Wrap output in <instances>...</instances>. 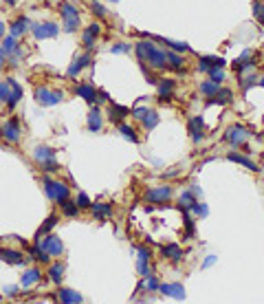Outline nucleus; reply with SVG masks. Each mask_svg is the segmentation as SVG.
<instances>
[{
  "label": "nucleus",
  "mask_w": 264,
  "mask_h": 304,
  "mask_svg": "<svg viewBox=\"0 0 264 304\" xmlns=\"http://www.w3.org/2000/svg\"><path fill=\"white\" fill-rule=\"evenodd\" d=\"M196 201H198V198L192 194V190L187 187V190H183V192H180V196H178V207L180 209H192L196 205Z\"/></svg>",
  "instance_id": "nucleus-40"
},
{
  "label": "nucleus",
  "mask_w": 264,
  "mask_h": 304,
  "mask_svg": "<svg viewBox=\"0 0 264 304\" xmlns=\"http://www.w3.org/2000/svg\"><path fill=\"white\" fill-rule=\"evenodd\" d=\"M0 260L18 267V264H24V253L20 249H14V247H2V249H0Z\"/></svg>",
  "instance_id": "nucleus-21"
},
{
  "label": "nucleus",
  "mask_w": 264,
  "mask_h": 304,
  "mask_svg": "<svg viewBox=\"0 0 264 304\" xmlns=\"http://www.w3.org/2000/svg\"><path fill=\"white\" fill-rule=\"evenodd\" d=\"M4 5H7V7H16V5H18V0H2Z\"/></svg>",
  "instance_id": "nucleus-60"
},
{
  "label": "nucleus",
  "mask_w": 264,
  "mask_h": 304,
  "mask_svg": "<svg viewBox=\"0 0 264 304\" xmlns=\"http://www.w3.org/2000/svg\"><path fill=\"white\" fill-rule=\"evenodd\" d=\"M31 33L36 40H53V38H58L60 27L55 22H33Z\"/></svg>",
  "instance_id": "nucleus-10"
},
{
  "label": "nucleus",
  "mask_w": 264,
  "mask_h": 304,
  "mask_svg": "<svg viewBox=\"0 0 264 304\" xmlns=\"http://www.w3.org/2000/svg\"><path fill=\"white\" fill-rule=\"evenodd\" d=\"M31 25H33V22L26 18V16H18L16 20L9 22V33H11V36H16V38H20V36H24L26 31H31Z\"/></svg>",
  "instance_id": "nucleus-20"
},
{
  "label": "nucleus",
  "mask_w": 264,
  "mask_h": 304,
  "mask_svg": "<svg viewBox=\"0 0 264 304\" xmlns=\"http://www.w3.org/2000/svg\"><path fill=\"white\" fill-rule=\"evenodd\" d=\"M60 16H62V29L64 33H77L82 25V14L80 7H75L73 3H60Z\"/></svg>",
  "instance_id": "nucleus-3"
},
{
  "label": "nucleus",
  "mask_w": 264,
  "mask_h": 304,
  "mask_svg": "<svg viewBox=\"0 0 264 304\" xmlns=\"http://www.w3.org/2000/svg\"><path fill=\"white\" fill-rule=\"evenodd\" d=\"M174 196V190L170 185H161V187H150V190L143 194V201L148 205H170Z\"/></svg>",
  "instance_id": "nucleus-4"
},
{
  "label": "nucleus",
  "mask_w": 264,
  "mask_h": 304,
  "mask_svg": "<svg viewBox=\"0 0 264 304\" xmlns=\"http://www.w3.org/2000/svg\"><path fill=\"white\" fill-rule=\"evenodd\" d=\"M158 291L163 295H170V297H176V300H185V286L180 282H163L158 284Z\"/></svg>",
  "instance_id": "nucleus-22"
},
{
  "label": "nucleus",
  "mask_w": 264,
  "mask_h": 304,
  "mask_svg": "<svg viewBox=\"0 0 264 304\" xmlns=\"http://www.w3.org/2000/svg\"><path fill=\"white\" fill-rule=\"evenodd\" d=\"M190 190H192V194H194L196 198H200V196H202V190H200V185L192 183V185H190Z\"/></svg>",
  "instance_id": "nucleus-58"
},
{
  "label": "nucleus",
  "mask_w": 264,
  "mask_h": 304,
  "mask_svg": "<svg viewBox=\"0 0 264 304\" xmlns=\"http://www.w3.org/2000/svg\"><path fill=\"white\" fill-rule=\"evenodd\" d=\"M9 93H11V84H9V82H7V80H4V82H0V102H4V104H7Z\"/></svg>",
  "instance_id": "nucleus-52"
},
{
  "label": "nucleus",
  "mask_w": 264,
  "mask_h": 304,
  "mask_svg": "<svg viewBox=\"0 0 264 304\" xmlns=\"http://www.w3.org/2000/svg\"><path fill=\"white\" fill-rule=\"evenodd\" d=\"M128 117H130V108L121 106V104H114V102H108V121H112L114 126H119V124H124Z\"/></svg>",
  "instance_id": "nucleus-16"
},
{
  "label": "nucleus",
  "mask_w": 264,
  "mask_h": 304,
  "mask_svg": "<svg viewBox=\"0 0 264 304\" xmlns=\"http://www.w3.org/2000/svg\"><path fill=\"white\" fill-rule=\"evenodd\" d=\"M249 135L251 132L244 128L242 124H234V126H229L227 130H224V137L222 139L229 143V146H234V148H240V146H244L246 139H249Z\"/></svg>",
  "instance_id": "nucleus-8"
},
{
  "label": "nucleus",
  "mask_w": 264,
  "mask_h": 304,
  "mask_svg": "<svg viewBox=\"0 0 264 304\" xmlns=\"http://www.w3.org/2000/svg\"><path fill=\"white\" fill-rule=\"evenodd\" d=\"M26 253H29L31 260H36V262H40V264H48V262H51V256L46 253V249H44L40 242H36V240H33L31 247H26Z\"/></svg>",
  "instance_id": "nucleus-26"
},
{
  "label": "nucleus",
  "mask_w": 264,
  "mask_h": 304,
  "mask_svg": "<svg viewBox=\"0 0 264 304\" xmlns=\"http://www.w3.org/2000/svg\"><path fill=\"white\" fill-rule=\"evenodd\" d=\"M207 75H209V80H214L216 84H224V80H227L222 66H212V69L207 71Z\"/></svg>",
  "instance_id": "nucleus-43"
},
{
  "label": "nucleus",
  "mask_w": 264,
  "mask_h": 304,
  "mask_svg": "<svg viewBox=\"0 0 264 304\" xmlns=\"http://www.w3.org/2000/svg\"><path fill=\"white\" fill-rule=\"evenodd\" d=\"M75 203L80 205V209H90V205H92L90 198H88V196L84 194V192H80V194L75 196Z\"/></svg>",
  "instance_id": "nucleus-51"
},
{
  "label": "nucleus",
  "mask_w": 264,
  "mask_h": 304,
  "mask_svg": "<svg viewBox=\"0 0 264 304\" xmlns=\"http://www.w3.org/2000/svg\"><path fill=\"white\" fill-rule=\"evenodd\" d=\"M134 55L139 64H148L152 71H168V58H165V47H156L152 38L139 40L134 44Z\"/></svg>",
  "instance_id": "nucleus-1"
},
{
  "label": "nucleus",
  "mask_w": 264,
  "mask_h": 304,
  "mask_svg": "<svg viewBox=\"0 0 264 304\" xmlns=\"http://www.w3.org/2000/svg\"><path fill=\"white\" fill-rule=\"evenodd\" d=\"M36 242H40L51 258H62L64 251H66L62 238H60V236H55V234H46V236H42V238L36 240Z\"/></svg>",
  "instance_id": "nucleus-9"
},
{
  "label": "nucleus",
  "mask_w": 264,
  "mask_h": 304,
  "mask_svg": "<svg viewBox=\"0 0 264 304\" xmlns=\"http://www.w3.org/2000/svg\"><path fill=\"white\" fill-rule=\"evenodd\" d=\"M187 132H190L194 143H200L205 139V119H202V115L190 117V121H187Z\"/></svg>",
  "instance_id": "nucleus-13"
},
{
  "label": "nucleus",
  "mask_w": 264,
  "mask_h": 304,
  "mask_svg": "<svg viewBox=\"0 0 264 304\" xmlns=\"http://www.w3.org/2000/svg\"><path fill=\"white\" fill-rule=\"evenodd\" d=\"M174 91H176V82L172 80V77H161L156 84V97L158 102H172L174 99Z\"/></svg>",
  "instance_id": "nucleus-12"
},
{
  "label": "nucleus",
  "mask_w": 264,
  "mask_h": 304,
  "mask_svg": "<svg viewBox=\"0 0 264 304\" xmlns=\"http://www.w3.org/2000/svg\"><path fill=\"white\" fill-rule=\"evenodd\" d=\"M22 137V126L18 117H9L0 124V139L4 143H18Z\"/></svg>",
  "instance_id": "nucleus-5"
},
{
  "label": "nucleus",
  "mask_w": 264,
  "mask_h": 304,
  "mask_svg": "<svg viewBox=\"0 0 264 304\" xmlns=\"http://www.w3.org/2000/svg\"><path fill=\"white\" fill-rule=\"evenodd\" d=\"M33 95H36V102L40 104V106H44V108L58 106V104L64 99L62 91H53V88H48V86H38L36 91H33Z\"/></svg>",
  "instance_id": "nucleus-6"
},
{
  "label": "nucleus",
  "mask_w": 264,
  "mask_h": 304,
  "mask_svg": "<svg viewBox=\"0 0 264 304\" xmlns=\"http://www.w3.org/2000/svg\"><path fill=\"white\" fill-rule=\"evenodd\" d=\"M117 130H119V135L124 137L126 141H130V143H139V135H136V130H134V126H130V124H119L117 126Z\"/></svg>",
  "instance_id": "nucleus-35"
},
{
  "label": "nucleus",
  "mask_w": 264,
  "mask_h": 304,
  "mask_svg": "<svg viewBox=\"0 0 264 304\" xmlns=\"http://www.w3.org/2000/svg\"><path fill=\"white\" fill-rule=\"evenodd\" d=\"M55 300L62 302V304H80V302H84V297H82V293H77L75 289H68V286H62V284H60Z\"/></svg>",
  "instance_id": "nucleus-18"
},
{
  "label": "nucleus",
  "mask_w": 264,
  "mask_h": 304,
  "mask_svg": "<svg viewBox=\"0 0 264 304\" xmlns=\"http://www.w3.org/2000/svg\"><path fill=\"white\" fill-rule=\"evenodd\" d=\"M258 58H260V53H258V51H253V49H244V51L238 55V60L234 62V71L242 69V66H249V64H258Z\"/></svg>",
  "instance_id": "nucleus-29"
},
{
  "label": "nucleus",
  "mask_w": 264,
  "mask_h": 304,
  "mask_svg": "<svg viewBox=\"0 0 264 304\" xmlns=\"http://www.w3.org/2000/svg\"><path fill=\"white\" fill-rule=\"evenodd\" d=\"M251 7H253V16H256V20L264 27V3H262V0H253Z\"/></svg>",
  "instance_id": "nucleus-45"
},
{
  "label": "nucleus",
  "mask_w": 264,
  "mask_h": 304,
  "mask_svg": "<svg viewBox=\"0 0 264 304\" xmlns=\"http://www.w3.org/2000/svg\"><path fill=\"white\" fill-rule=\"evenodd\" d=\"M258 86H262V88H264V73H262L260 77H258Z\"/></svg>",
  "instance_id": "nucleus-61"
},
{
  "label": "nucleus",
  "mask_w": 264,
  "mask_h": 304,
  "mask_svg": "<svg viewBox=\"0 0 264 304\" xmlns=\"http://www.w3.org/2000/svg\"><path fill=\"white\" fill-rule=\"evenodd\" d=\"M132 249L136 251V258H143V260H152V251L148 245H134Z\"/></svg>",
  "instance_id": "nucleus-48"
},
{
  "label": "nucleus",
  "mask_w": 264,
  "mask_h": 304,
  "mask_svg": "<svg viewBox=\"0 0 264 304\" xmlns=\"http://www.w3.org/2000/svg\"><path fill=\"white\" fill-rule=\"evenodd\" d=\"M158 121H161V117H158V113L154 108L148 110V115L141 119V126H143V130H154L158 126Z\"/></svg>",
  "instance_id": "nucleus-39"
},
{
  "label": "nucleus",
  "mask_w": 264,
  "mask_h": 304,
  "mask_svg": "<svg viewBox=\"0 0 264 304\" xmlns=\"http://www.w3.org/2000/svg\"><path fill=\"white\" fill-rule=\"evenodd\" d=\"M99 102H104V104L110 102V97H108L106 91H97V104H99Z\"/></svg>",
  "instance_id": "nucleus-56"
},
{
  "label": "nucleus",
  "mask_w": 264,
  "mask_h": 304,
  "mask_svg": "<svg viewBox=\"0 0 264 304\" xmlns=\"http://www.w3.org/2000/svg\"><path fill=\"white\" fill-rule=\"evenodd\" d=\"M227 161L238 163V165H244V168L251 170V172H258V170H260V165H258L256 161H251L249 154H242V152H229V154H227Z\"/></svg>",
  "instance_id": "nucleus-25"
},
{
  "label": "nucleus",
  "mask_w": 264,
  "mask_h": 304,
  "mask_svg": "<svg viewBox=\"0 0 264 304\" xmlns=\"http://www.w3.org/2000/svg\"><path fill=\"white\" fill-rule=\"evenodd\" d=\"M92 64V53L90 51H84V53H80L77 58L70 62V66H68V71H66V75L68 77H77L82 73V71L86 69V66H90Z\"/></svg>",
  "instance_id": "nucleus-15"
},
{
  "label": "nucleus",
  "mask_w": 264,
  "mask_h": 304,
  "mask_svg": "<svg viewBox=\"0 0 264 304\" xmlns=\"http://www.w3.org/2000/svg\"><path fill=\"white\" fill-rule=\"evenodd\" d=\"M0 47H2L4 51H7V53L11 55L14 51H18V49H20V44H18V38H16V36H11V33H9V36H4V38H2V44H0Z\"/></svg>",
  "instance_id": "nucleus-42"
},
{
  "label": "nucleus",
  "mask_w": 264,
  "mask_h": 304,
  "mask_svg": "<svg viewBox=\"0 0 264 304\" xmlns=\"http://www.w3.org/2000/svg\"><path fill=\"white\" fill-rule=\"evenodd\" d=\"M60 223V214H48V218L46 220H44V223L40 225V229H38L36 231V236H33V240H40L42 238V236H46V234H51V229L55 227V225H58Z\"/></svg>",
  "instance_id": "nucleus-32"
},
{
  "label": "nucleus",
  "mask_w": 264,
  "mask_h": 304,
  "mask_svg": "<svg viewBox=\"0 0 264 304\" xmlns=\"http://www.w3.org/2000/svg\"><path fill=\"white\" fill-rule=\"evenodd\" d=\"M42 280V271H40V267H31V269H26L24 273H22V280H20V284L24 286V289H31L33 284H38Z\"/></svg>",
  "instance_id": "nucleus-30"
},
{
  "label": "nucleus",
  "mask_w": 264,
  "mask_h": 304,
  "mask_svg": "<svg viewBox=\"0 0 264 304\" xmlns=\"http://www.w3.org/2000/svg\"><path fill=\"white\" fill-rule=\"evenodd\" d=\"M258 64H249V66H242V69L236 71V80H238V86H240V91L242 93H249V88L251 86H256L258 84V69H256Z\"/></svg>",
  "instance_id": "nucleus-7"
},
{
  "label": "nucleus",
  "mask_w": 264,
  "mask_h": 304,
  "mask_svg": "<svg viewBox=\"0 0 264 304\" xmlns=\"http://www.w3.org/2000/svg\"><path fill=\"white\" fill-rule=\"evenodd\" d=\"M99 36H102V25H99V20H95L82 31V47H84V51H92L95 49Z\"/></svg>",
  "instance_id": "nucleus-11"
},
{
  "label": "nucleus",
  "mask_w": 264,
  "mask_h": 304,
  "mask_svg": "<svg viewBox=\"0 0 264 304\" xmlns=\"http://www.w3.org/2000/svg\"><path fill=\"white\" fill-rule=\"evenodd\" d=\"M130 51H132V44L130 42H114L112 47H110V53H114V55L130 53Z\"/></svg>",
  "instance_id": "nucleus-46"
},
{
  "label": "nucleus",
  "mask_w": 264,
  "mask_h": 304,
  "mask_svg": "<svg viewBox=\"0 0 264 304\" xmlns=\"http://www.w3.org/2000/svg\"><path fill=\"white\" fill-rule=\"evenodd\" d=\"M64 271H66L64 262H48L46 275H48V280H51L55 286H60V284H62V280H64Z\"/></svg>",
  "instance_id": "nucleus-28"
},
{
  "label": "nucleus",
  "mask_w": 264,
  "mask_h": 304,
  "mask_svg": "<svg viewBox=\"0 0 264 304\" xmlns=\"http://www.w3.org/2000/svg\"><path fill=\"white\" fill-rule=\"evenodd\" d=\"M90 14L95 16V18H99V20L108 18V9L104 7L102 3H97V0H92V3H90Z\"/></svg>",
  "instance_id": "nucleus-44"
},
{
  "label": "nucleus",
  "mask_w": 264,
  "mask_h": 304,
  "mask_svg": "<svg viewBox=\"0 0 264 304\" xmlns=\"http://www.w3.org/2000/svg\"><path fill=\"white\" fill-rule=\"evenodd\" d=\"M73 93H75L77 97H82V99H84L86 104H90V106L97 102V88L92 86V84H75Z\"/></svg>",
  "instance_id": "nucleus-23"
},
{
  "label": "nucleus",
  "mask_w": 264,
  "mask_h": 304,
  "mask_svg": "<svg viewBox=\"0 0 264 304\" xmlns=\"http://www.w3.org/2000/svg\"><path fill=\"white\" fill-rule=\"evenodd\" d=\"M183 212V223H185V240L194 238L196 234V225H194V216H192V209H180Z\"/></svg>",
  "instance_id": "nucleus-36"
},
{
  "label": "nucleus",
  "mask_w": 264,
  "mask_h": 304,
  "mask_svg": "<svg viewBox=\"0 0 264 304\" xmlns=\"http://www.w3.org/2000/svg\"><path fill=\"white\" fill-rule=\"evenodd\" d=\"M7 82L11 84V93H9V99H7V108L14 110L16 106H18V102L22 99V86L14 80V77H7Z\"/></svg>",
  "instance_id": "nucleus-31"
},
{
  "label": "nucleus",
  "mask_w": 264,
  "mask_h": 304,
  "mask_svg": "<svg viewBox=\"0 0 264 304\" xmlns=\"http://www.w3.org/2000/svg\"><path fill=\"white\" fill-rule=\"evenodd\" d=\"M192 212L196 214L198 218H207V214H209V207L205 205V203H200V201H196V205L192 207Z\"/></svg>",
  "instance_id": "nucleus-49"
},
{
  "label": "nucleus",
  "mask_w": 264,
  "mask_h": 304,
  "mask_svg": "<svg viewBox=\"0 0 264 304\" xmlns=\"http://www.w3.org/2000/svg\"><path fill=\"white\" fill-rule=\"evenodd\" d=\"M4 36H7V25H4V22H0V40H2Z\"/></svg>",
  "instance_id": "nucleus-59"
},
{
  "label": "nucleus",
  "mask_w": 264,
  "mask_h": 304,
  "mask_svg": "<svg viewBox=\"0 0 264 304\" xmlns=\"http://www.w3.org/2000/svg\"><path fill=\"white\" fill-rule=\"evenodd\" d=\"M7 60H9V53H7V51H4V49H2V47H0V69H2V66H4V64H7Z\"/></svg>",
  "instance_id": "nucleus-57"
},
{
  "label": "nucleus",
  "mask_w": 264,
  "mask_h": 304,
  "mask_svg": "<svg viewBox=\"0 0 264 304\" xmlns=\"http://www.w3.org/2000/svg\"><path fill=\"white\" fill-rule=\"evenodd\" d=\"M152 40L161 42L165 49H172V51H178V53H192V47H190V44H185V42H174V40H165V38H154V36H152Z\"/></svg>",
  "instance_id": "nucleus-34"
},
{
  "label": "nucleus",
  "mask_w": 264,
  "mask_h": 304,
  "mask_svg": "<svg viewBox=\"0 0 264 304\" xmlns=\"http://www.w3.org/2000/svg\"><path fill=\"white\" fill-rule=\"evenodd\" d=\"M18 286L16 284H9V286H4V295H9V297H14V295H18Z\"/></svg>",
  "instance_id": "nucleus-55"
},
{
  "label": "nucleus",
  "mask_w": 264,
  "mask_h": 304,
  "mask_svg": "<svg viewBox=\"0 0 264 304\" xmlns=\"http://www.w3.org/2000/svg\"><path fill=\"white\" fill-rule=\"evenodd\" d=\"M165 58H168V69L170 71L183 73V69H185V53L172 51V49H165Z\"/></svg>",
  "instance_id": "nucleus-19"
},
{
  "label": "nucleus",
  "mask_w": 264,
  "mask_h": 304,
  "mask_svg": "<svg viewBox=\"0 0 264 304\" xmlns=\"http://www.w3.org/2000/svg\"><path fill=\"white\" fill-rule=\"evenodd\" d=\"M141 284H143V291H148V293H154V291H158V278L154 273H148V275H143V280H141Z\"/></svg>",
  "instance_id": "nucleus-41"
},
{
  "label": "nucleus",
  "mask_w": 264,
  "mask_h": 304,
  "mask_svg": "<svg viewBox=\"0 0 264 304\" xmlns=\"http://www.w3.org/2000/svg\"><path fill=\"white\" fill-rule=\"evenodd\" d=\"M110 3H119V0H110Z\"/></svg>",
  "instance_id": "nucleus-62"
},
{
  "label": "nucleus",
  "mask_w": 264,
  "mask_h": 304,
  "mask_svg": "<svg viewBox=\"0 0 264 304\" xmlns=\"http://www.w3.org/2000/svg\"><path fill=\"white\" fill-rule=\"evenodd\" d=\"M220 86H222V84H216V82H214V80H209V77H207V80H202V82H200V86H198V91H200V95L207 99V97H214V95H216Z\"/></svg>",
  "instance_id": "nucleus-37"
},
{
  "label": "nucleus",
  "mask_w": 264,
  "mask_h": 304,
  "mask_svg": "<svg viewBox=\"0 0 264 304\" xmlns=\"http://www.w3.org/2000/svg\"><path fill=\"white\" fill-rule=\"evenodd\" d=\"M90 214L99 220H108L110 216H112V205H110V203H92Z\"/></svg>",
  "instance_id": "nucleus-33"
},
{
  "label": "nucleus",
  "mask_w": 264,
  "mask_h": 304,
  "mask_svg": "<svg viewBox=\"0 0 264 304\" xmlns=\"http://www.w3.org/2000/svg\"><path fill=\"white\" fill-rule=\"evenodd\" d=\"M231 102H234V91H231V88L220 86L216 95L205 99V108H212V106H229Z\"/></svg>",
  "instance_id": "nucleus-14"
},
{
  "label": "nucleus",
  "mask_w": 264,
  "mask_h": 304,
  "mask_svg": "<svg viewBox=\"0 0 264 304\" xmlns=\"http://www.w3.org/2000/svg\"><path fill=\"white\" fill-rule=\"evenodd\" d=\"M55 159V148L51 146H38L36 150H33V161H36L38 165H44V163H48V161H53Z\"/></svg>",
  "instance_id": "nucleus-27"
},
{
  "label": "nucleus",
  "mask_w": 264,
  "mask_h": 304,
  "mask_svg": "<svg viewBox=\"0 0 264 304\" xmlns=\"http://www.w3.org/2000/svg\"><path fill=\"white\" fill-rule=\"evenodd\" d=\"M148 110H150V108H146V106H134V108L130 110V115H132V117H134L136 121H141V119L148 115Z\"/></svg>",
  "instance_id": "nucleus-53"
},
{
  "label": "nucleus",
  "mask_w": 264,
  "mask_h": 304,
  "mask_svg": "<svg viewBox=\"0 0 264 304\" xmlns=\"http://www.w3.org/2000/svg\"><path fill=\"white\" fill-rule=\"evenodd\" d=\"M60 207H62V216H66V218L80 216V205H77L75 201H70V198H66V201L60 203Z\"/></svg>",
  "instance_id": "nucleus-38"
},
{
  "label": "nucleus",
  "mask_w": 264,
  "mask_h": 304,
  "mask_svg": "<svg viewBox=\"0 0 264 304\" xmlns=\"http://www.w3.org/2000/svg\"><path fill=\"white\" fill-rule=\"evenodd\" d=\"M216 260H218V258L214 256V253H209V256L205 258V260H202V269H209V267H214V264H216Z\"/></svg>",
  "instance_id": "nucleus-54"
},
{
  "label": "nucleus",
  "mask_w": 264,
  "mask_h": 304,
  "mask_svg": "<svg viewBox=\"0 0 264 304\" xmlns=\"http://www.w3.org/2000/svg\"><path fill=\"white\" fill-rule=\"evenodd\" d=\"M40 170L44 174H55L60 170V163H58V159H53V161H48V163H44V165H40Z\"/></svg>",
  "instance_id": "nucleus-50"
},
{
  "label": "nucleus",
  "mask_w": 264,
  "mask_h": 304,
  "mask_svg": "<svg viewBox=\"0 0 264 304\" xmlns=\"http://www.w3.org/2000/svg\"><path fill=\"white\" fill-rule=\"evenodd\" d=\"M40 181H42V185H44V194L51 198L55 205H60V203L66 201V198H70V187H68V183H64V181H58V179H51L48 174L40 176Z\"/></svg>",
  "instance_id": "nucleus-2"
},
{
  "label": "nucleus",
  "mask_w": 264,
  "mask_h": 304,
  "mask_svg": "<svg viewBox=\"0 0 264 304\" xmlns=\"http://www.w3.org/2000/svg\"><path fill=\"white\" fill-rule=\"evenodd\" d=\"M86 126H88V130H90V132H102V128H104V117H102V108H99V104H97V106L92 104L90 110H88Z\"/></svg>",
  "instance_id": "nucleus-17"
},
{
  "label": "nucleus",
  "mask_w": 264,
  "mask_h": 304,
  "mask_svg": "<svg viewBox=\"0 0 264 304\" xmlns=\"http://www.w3.org/2000/svg\"><path fill=\"white\" fill-rule=\"evenodd\" d=\"M161 253H163V258H168L170 262H180L185 258L183 247L176 245V242H168V245H163L161 247Z\"/></svg>",
  "instance_id": "nucleus-24"
},
{
  "label": "nucleus",
  "mask_w": 264,
  "mask_h": 304,
  "mask_svg": "<svg viewBox=\"0 0 264 304\" xmlns=\"http://www.w3.org/2000/svg\"><path fill=\"white\" fill-rule=\"evenodd\" d=\"M136 273L141 275H148V273H152V267H150V260H143V258H136Z\"/></svg>",
  "instance_id": "nucleus-47"
}]
</instances>
